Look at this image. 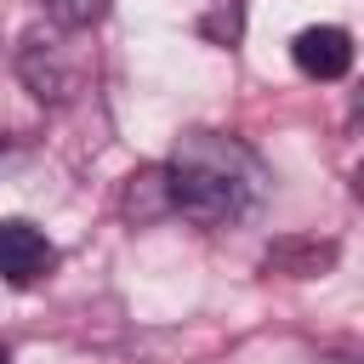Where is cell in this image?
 <instances>
[{
	"label": "cell",
	"mask_w": 364,
	"mask_h": 364,
	"mask_svg": "<svg viewBox=\"0 0 364 364\" xmlns=\"http://www.w3.org/2000/svg\"><path fill=\"white\" fill-rule=\"evenodd\" d=\"M0 364H11V353H6V341H0Z\"/></svg>",
	"instance_id": "cell-9"
},
{
	"label": "cell",
	"mask_w": 364,
	"mask_h": 364,
	"mask_svg": "<svg viewBox=\"0 0 364 364\" xmlns=\"http://www.w3.org/2000/svg\"><path fill=\"white\" fill-rule=\"evenodd\" d=\"M165 182H171V216H188L193 228H233L267 199L262 154L228 131L176 136L165 159Z\"/></svg>",
	"instance_id": "cell-1"
},
{
	"label": "cell",
	"mask_w": 364,
	"mask_h": 364,
	"mask_svg": "<svg viewBox=\"0 0 364 364\" xmlns=\"http://www.w3.org/2000/svg\"><path fill=\"white\" fill-rule=\"evenodd\" d=\"M119 216L131 228H154L171 216V182H165V165H142L119 182Z\"/></svg>",
	"instance_id": "cell-5"
},
{
	"label": "cell",
	"mask_w": 364,
	"mask_h": 364,
	"mask_svg": "<svg viewBox=\"0 0 364 364\" xmlns=\"http://www.w3.org/2000/svg\"><path fill=\"white\" fill-rule=\"evenodd\" d=\"M57 267V245L28 222V216H0V279L11 290L40 284Z\"/></svg>",
	"instance_id": "cell-3"
},
{
	"label": "cell",
	"mask_w": 364,
	"mask_h": 364,
	"mask_svg": "<svg viewBox=\"0 0 364 364\" xmlns=\"http://www.w3.org/2000/svg\"><path fill=\"white\" fill-rule=\"evenodd\" d=\"M17 74L23 85L40 97V102H74L91 80V51L80 46V28H63V23H40L23 34L17 46Z\"/></svg>",
	"instance_id": "cell-2"
},
{
	"label": "cell",
	"mask_w": 364,
	"mask_h": 364,
	"mask_svg": "<svg viewBox=\"0 0 364 364\" xmlns=\"http://www.w3.org/2000/svg\"><path fill=\"white\" fill-rule=\"evenodd\" d=\"M336 262V239H279L267 250V273H284V279H313Z\"/></svg>",
	"instance_id": "cell-6"
},
{
	"label": "cell",
	"mask_w": 364,
	"mask_h": 364,
	"mask_svg": "<svg viewBox=\"0 0 364 364\" xmlns=\"http://www.w3.org/2000/svg\"><path fill=\"white\" fill-rule=\"evenodd\" d=\"M199 28H205V34L216 40V46H233V40H239V0H228V6H216V11H210V17L199 23Z\"/></svg>",
	"instance_id": "cell-8"
},
{
	"label": "cell",
	"mask_w": 364,
	"mask_h": 364,
	"mask_svg": "<svg viewBox=\"0 0 364 364\" xmlns=\"http://www.w3.org/2000/svg\"><path fill=\"white\" fill-rule=\"evenodd\" d=\"M290 57L307 80H341L353 68V34L336 28V23H313L290 40Z\"/></svg>",
	"instance_id": "cell-4"
},
{
	"label": "cell",
	"mask_w": 364,
	"mask_h": 364,
	"mask_svg": "<svg viewBox=\"0 0 364 364\" xmlns=\"http://www.w3.org/2000/svg\"><path fill=\"white\" fill-rule=\"evenodd\" d=\"M46 11H51V23H63V28H97L102 17H108V0H46Z\"/></svg>",
	"instance_id": "cell-7"
},
{
	"label": "cell",
	"mask_w": 364,
	"mask_h": 364,
	"mask_svg": "<svg viewBox=\"0 0 364 364\" xmlns=\"http://www.w3.org/2000/svg\"><path fill=\"white\" fill-rule=\"evenodd\" d=\"M0 154H6V142H0Z\"/></svg>",
	"instance_id": "cell-10"
}]
</instances>
